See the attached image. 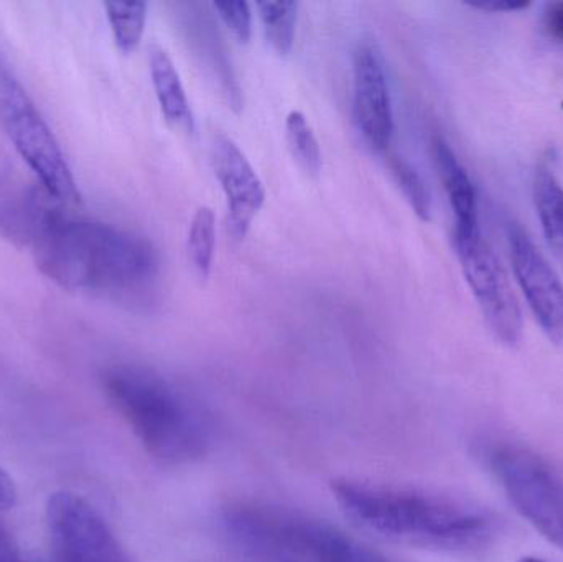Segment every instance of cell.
I'll return each mask as SVG.
<instances>
[{"label":"cell","instance_id":"7","mask_svg":"<svg viewBox=\"0 0 563 562\" xmlns=\"http://www.w3.org/2000/svg\"><path fill=\"white\" fill-rule=\"evenodd\" d=\"M453 243L486 326L498 342L515 349L521 342L525 322L518 296L505 266L483 234Z\"/></svg>","mask_w":563,"mask_h":562},{"label":"cell","instance_id":"10","mask_svg":"<svg viewBox=\"0 0 563 562\" xmlns=\"http://www.w3.org/2000/svg\"><path fill=\"white\" fill-rule=\"evenodd\" d=\"M354 118L374 151H386L394 135L393 99L383 56L371 42H361L353 55Z\"/></svg>","mask_w":563,"mask_h":562},{"label":"cell","instance_id":"24","mask_svg":"<svg viewBox=\"0 0 563 562\" xmlns=\"http://www.w3.org/2000/svg\"><path fill=\"white\" fill-rule=\"evenodd\" d=\"M0 562H22L15 543L2 525H0Z\"/></svg>","mask_w":563,"mask_h":562},{"label":"cell","instance_id":"14","mask_svg":"<svg viewBox=\"0 0 563 562\" xmlns=\"http://www.w3.org/2000/svg\"><path fill=\"white\" fill-rule=\"evenodd\" d=\"M534 205L549 250L563 271V185L549 165H539L534 177Z\"/></svg>","mask_w":563,"mask_h":562},{"label":"cell","instance_id":"1","mask_svg":"<svg viewBox=\"0 0 563 562\" xmlns=\"http://www.w3.org/2000/svg\"><path fill=\"white\" fill-rule=\"evenodd\" d=\"M36 266L63 289L99 296H135L157 276L148 241L98 221L46 211L30 240Z\"/></svg>","mask_w":563,"mask_h":562},{"label":"cell","instance_id":"9","mask_svg":"<svg viewBox=\"0 0 563 562\" xmlns=\"http://www.w3.org/2000/svg\"><path fill=\"white\" fill-rule=\"evenodd\" d=\"M509 253L519 287L542 332L563 350V283L534 241L519 227L508 224Z\"/></svg>","mask_w":563,"mask_h":562},{"label":"cell","instance_id":"6","mask_svg":"<svg viewBox=\"0 0 563 562\" xmlns=\"http://www.w3.org/2000/svg\"><path fill=\"white\" fill-rule=\"evenodd\" d=\"M492 467L509 502L545 540L563 550V475L525 449H498Z\"/></svg>","mask_w":563,"mask_h":562},{"label":"cell","instance_id":"13","mask_svg":"<svg viewBox=\"0 0 563 562\" xmlns=\"http://www.w3.org/2000/svg\"><path fill=\"white\" fill-rule=\"evenodd\" d=\"M148 53L152 85L165 119L178 131L191 134L195 131L194 111L174 62L161 46H152Z\"/></svg>","mask_w":563,"mask_h":562},{"label":"cell","instance_id":"22","mask_svg":"<svg viewBox=\"0 0 563 562\" xmlns=\"http://www.w3.org/2000/svg\"><path fill=\"white\" fill-rule=\"evenodd\" d=\"M15 497V487H13L12 478L7 475V472L0 465V510L13 507Z\"/></svg>","mask_w":563,"mask_h":562},{"label":"cell","instance_id":"19","mask_svg":"<svg viewBox=\"0 0 563 562\" xmlns=\"http://www.w3.org/2000/svg\"><path fill=\"white\" fill-rule=\"evenodd\" d=\"M389 168L397 187L400 188L404 197L409 201L410 208L416 211L420 220L429 221L432 205H430V194L426 184H423L422 177L404 158L390 157Z\"/></svg>","mask_w":563,"mask_h":562},{"label":"cell","instance_id":"12","mask_svg":"<svg viewBox=\"0 0 563 562\" xmlns=\"http://www.w3.org/2000/svg\"><path fill=\"white\" fill-rule=\"evenodd\" d=\"M433 155L443 188L453 211V241L470 240L482 234L478 195L468 172L456 157L449 142L433 141Z\"/></svg>","mask_w":563,"mask_h":562},{"label":"cell","instance_id":"11","mask_svg":"<svg viewBox=\"0 0 563 562\" xmlns=\"http://www.w3.org/2000/svg\"><path fill=\"white\" fill-rule=\"evenodd\" d=\"M211 162L227 197L231 233L241 240L246 236L254 218L260 214L266 201L263 181L247 161L246 154L227 135L214 137L211 144Z\"/></svg>","mask_w":563,"mask_h":562},{"label":"cell","instance_id":"8","mask_svg":"<svg viewBox=\"0 0 563 562\" xmlns=\"http://www.w3.org/2000/svg\"><path fill=\"white\" fill-rule=\"evenodd\" d=\"M46 525L55 562H134L101 515L71 492L49 497Z\"/></svg>","mask_w":563,"mask_h":562},{"label":"cell","instance_id":"20","mask_svg":"<svg viewBox=\"0 0 563 562\" xmlns=\"http://www.w3.org/2000/svg\"><path fill=\"white\" fill-rule=\"evenodd\" d=\"M213 9L241 43L250 42L251 35H253V12H251L250 3H213Z\"/></svg>","mask_w":563,"mask_h":562},{"label":"cell","instance_id":"16","mask_svg":"<svg viewBox=\"0 0 563 562\" xmlns=\"http://www.w3.org/2000/svg\"><path fill=\"white\" fill-rule=\"evenodd\" d=\"M214 247H217V217L210 207H200L191 218L187 250L195 271L201 277L210 276Z\"/></svg>","mask_w":563,"mask_h":562},{"label":"cell","instance_id":"3","mask_svg":"<svg viewBox=\"0 0 563 562\" xmlns=\"http://www.w3.org/2000/svg\"><path fill=\"white\" fill-rule=\"evenodd\" d=\"M104 389L142 448L161 464H194L210 451V418L161 373L145 366L115 365L106 372Z\"/></svg>","mask_w":563,"mask_h":562},{"label":"cell","instance_id":"15","mask_svg":"<svg viewBox=\"0 0 563 562\" xmlns=\"http://www.w3.org/2000/svg\"><path fill=\"white\" fill-rule=\"evenodd\" d=\"M285 139H287L288 151L298 167L310 177H318L323 167L320 142L303 112H288L285 119Z\"/></svg>","mask_w":563,"mask_h":562},{"label":"cell","instance_id":"17","mask_svg":"<svg viewBox=\"0 0 563 562\" xmlns=\"http://www.w3.org/2000/svg\"><path fill=\"white\" fill-rule=\"evenodd\" d=\"M104 7L119 48L124 53L134 52L144 35L147 3L106 2Z\"/></svg>","mask_w":563,"mask_h":562},{"label":"cell","instance_id":"4","mask_svg":"<svg viewBox=\"0 0 563 562\" xmlns=\"http://www.w3.org/2000/svg\"><path fill=\"white\" fill-rule=\"evenodd\" d=\"M223 524L253 562H393L336 525L257 502H236Z\"/></svg>","mask_w":563,"mask_h":562},{"label":"cell","instance_id":"2","mask_svg":"<svg viewBox=\"0 0 563 562\" xmlns=\"http://www.w3.org/2000/svg\"><path fill=\"white\" fill-rule=\"evenodd\" d=\"M331 492L347 518L399 543L470 551L495 535L488 511L455 498L351 478L333 482Z\"/></svg>","mask_w":563,"mask_h":562},{"label":"cell","instance_id":"21","mask_svg":"<svg viewBox=\"0 0 563 562\" xmlns=\"http://www.w3.org/2000/svg\"><path fill=\"white\" fill-rule=\"evenodd\" d=\"M542 25H544L545 33L552 42L563 45V0L549 3L545 7Z\"/></svg>","mask_w":563,"mask_h":562},{"label":"cell","instance_id":"5","mask_svg":"<svg viewBox=\"0 0 563 562\" xmlns=\"http://www.w3.org/2000/svg\"><path fill=\"white\" fill-rule=\"evenodd\" d=\"M0 125L16 152L55 200L79 201L78 185L55 135L0 56Z\"/></svg>","mask_w":563,"mask_h":562},{"label":"cell","instance_id":"18","mask_svg":"<svg viewBox=\"0 0 563 562\" xmlns=\"http://www.w3.org/2000/svg\"><path fill=\"white\" fill-rule=\"evenodd\" d=\"M261 22L273 48L280 55H287L297 33V2H260Z\"/></svg>","mask_w":563,"mask_h":562},{"label":"cell","instance_id":"23","mask_svg":"<svg viewBox=\"0 0 563 562\" xmlns=\"http://www.w3.org/2000/svg\"><path fill=\"white\" fill-rule=\"evenodd\" d=\"M529 2H511V0H495V2L473 3V9L488 10V12H516L528 9Z\"/></svg>","mask_w":563,"mask_h":562},{"label":"cell","instance_id":"25","mask_svg":"<svg viewBox=\"0 0 563 562\" xmlns=\"http://www.w3.org/2000/svg\"><path fill=\"white\" fill-rule=\"evenodd\" d=\"M518 562H548V561L539 560V558H534V557H526V558H522V560H519Z\"/></svg>","mask_w":563,"mask_h":562}]
</instances>
